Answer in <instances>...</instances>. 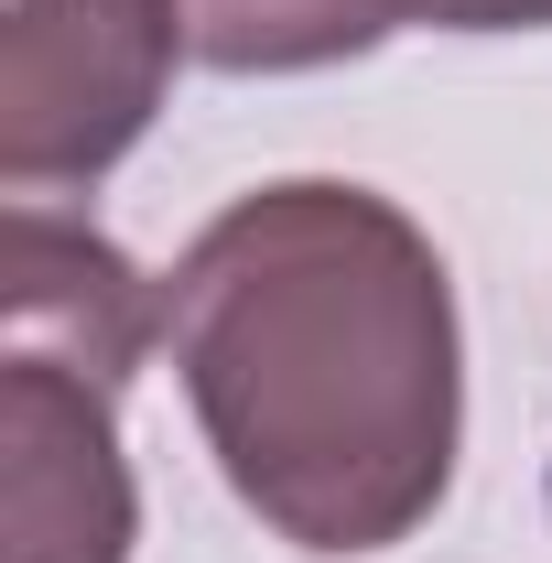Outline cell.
Here are the masks:
<instances>
[{
	"label": "cell",
	"instance_id": "cell-2",
	"mask_svg": "<svg viewBox=\"0 0 552 563\" xmlns=\"http://www.w3.org/2000/svg\"><path fill=\"white\" fill-rule=\"evenodd\" d=\"M185 55L174 0H11L0 22V185H98L163 109Z\"/></svg>",
	"mask_w": 552,
	"mask_h": 563
},
{
	"label": "cell",
	"instance_id": "cell-6",
	"mask_svg": "<svg viewBox=\"0 0 552 563\" xmlns=\"http://www.w3.org/2000/svg\"><path fill=\"white\" fill-rule=\"evenodd\" d=\"M444 33H552V0H422Z\"/></svg>",
	"mask_w": 552,
	"mask_h": 563
},
{
	"label": "cell",
	"instance_id": "cell-5",
	"mask_svg": "<svg viewBox=\"0 0 552 563\" xmlns=\"http://www.w3.org/2000/svg\"><path fill=\"white\" fill-rule=\"evenodd\" d=\"M422 0H174L185 55L217 76H303L390 44Z\"/></svg>",
	"mask_w": 552,
	"mask_h": 563
},
{
	"label": "cell",
	"instance_id": "cell-4",
	"mask_svg": "<svg viewBox=\"0 0 552 563\" xmlns=\"http://www.w3.org/2000/svg\"><path fill=\"white\" fill-rule=\"evenodd\" d=\"M152 325H163V303L109 239L66 228L44 196L11 207V347H44L87 379H131Z\"/></svg>",
	"mask_w": 552,
	"mask_h": 563
},
{
	"label": "cell",
	"instance_id": "cell-1",
	"mask_svg": "<svg viewBox=\"0 0 552 563\" xmlns=\"http://www.w3.org/2000/svg\"><path fill=\"white\" fill-rule=\"evenodd\" d=\"M163 336L217 477L292 553H390L455 488V282L368 185H261L185 239Z\"/></svg>",
	"mask_w": 552,
	"mask_h": 563
},
{
	"label": "cell",
	"instance_id": "cell-3",
	"mask_svg": "<svg viewBox=\"0 0 552 563\" xmlns=\"http://www.w3.org/2000/svg\"><path fill=\"white\" fill-rule=\"evenodd\" d=\"M120 379H87L44 347H11L0 444H11V563H131V466H120Z\"/></svg>",
	"mask_w": 552,
	"mask_h": 563
}]
</instances>
